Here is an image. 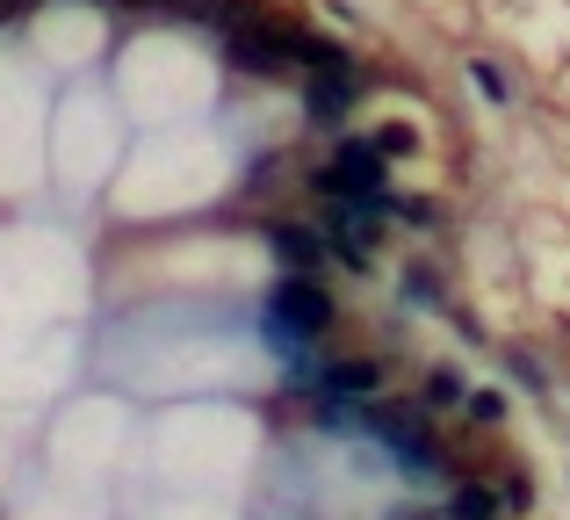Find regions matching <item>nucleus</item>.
<instances>
[{
  "label": "nucleus",
  "instance_id": "f257e3e1",
  "mask_svg": "<svg viewBox=\"0 0 570 520\" xmlns=\"http://www.w3.org/2000/svg\"><path fill=\"white\" fill-rule=\"evenodd\" d=\"M325 203H368V196H390V159L376 153V138H347L318 174H311Z\"/></svg>",
  "mask_w": 570,
  "mask_h": 520
},
{
  "label": "nucleus",
  "instance_id": "f03ea898",
  "mask_svg": "<svg viewBox=\"0 0 570 520\" xmlns=\"http://www.w3.org/2000/svg\"><path fill=\"white\" fill-rule=\"evenodd\" d=\"M275 325H282V340H296V347H304V340H318L325 325H333V296H325V282L318 275H282L275 282Z\"/></svg>",
  "mask_w": 570,
  "mask_h": 520
},
{
  "label": "nucleus",
  "instance_id": "7ed1b4c3",
  "mask_svg": "<svg viewBox=\"0 0 570 520\" xmlns=\"http://www.w3.org/2000/svg\"><path fill=\"white\" fill-rule=\"evenodd\" d=\"M368 426H376L390 449H397V463H404V470H441V463H448L441 441H433L419 420H404V412H368Z\"/></svg>",
  "mask_w": 570,
  "mask_h": 520
},
{
  "label": "nucleus",
  "instance_id": "20e7f679",
  "mask_svg": "<svg viewBox=\"0 0 570 520\" xmlns=\"http://www.w3.org/2000/svg\"><path fill=\"white\" fill-rule=\"evenodd\" d=\"M318 391L333 398V405H362V398L383 391V362H368V354H340V362H325Z\"/></svg>",
  "mask_w": 570,
  "mask_h": 520
},
{
  "label": "nucleus",
  "instance_id": "39448f33",
  "mask_svg": "<svg viewBox=\"0 0 570 520\" xmlns=\"http://www.w3.org/2000/svg\"><path fill=\"white\" fill-rule=\"evenodd\" d=\"M354 95H362V72H354V66L311 72V116H318V124H340V116L354 109Z\"/></svg>",
  "mask_w": 570,
  "mask_h": 520
},
{
  "label": "nucleus",
  "instance_id": "423d86ee",
  "mask_svg": "<svg viewBox=\"0 0 570 520\" xmlns=\"http://www.w3.org/2000/svg\"><path fill=\"white\" fill-rule=\"evenodd\" d=\"M267 246L289 261V275H311V267L325 261V239H318L311 225H267Z\"/></svg>",
  "mask_w": 570,
  "mask_h": 520
},
{
  "label": "nucleus",
  "instance_id": "0eeeda50",
  "mask_svg": "<svg viewBox=\"0 0 570 520\" xmlns=\"http://www.w3.org/2000/svg\"><path fill=\"white\" fill-rule=\"evenodd\" d=\"M513 507H505L499 484H455L448 492V520H505Z\"/></svg>",
  "mask_w": 570,
  "mask_h": 520
},
{
  "label": "nucleus",
  "instance_id": "6e6552de",
  "mask_svg": "<svg viewBox=\"0 0 570 520\" xmlns=\"http://www.w3.org/2000/svg\"><path fill=\"white\" fill-rule=\"evenodd\" d=\"M462 398H470V383H462L455 369H433V376H426V398H419V405H426V412H462Z\"/></svg>",
  "mask_w": 570,
  "mask_h": 520
},
{
  "label": "nucleus",
  "instance_id": "1a4fd4ad",
  "mask_svg": "<svg viewBox=\"0 0 570 520\" xmlns=\"http://www.w3.org/2000/svg\"><path fill=\"white\" fill-rule=\"evenodd\" d=\"M462 412H470L476 426H499L505 420V398L499 391H470V398H462Z\"/></svg>",
  "mask_w": 570,
  "mask_h": 520
},
{
  "label": "nucleus",
  "instance_id": "9d476101",
  "mask_svg": "<svg viewBox=\"0 0 570 520\" xmlns=\"http://www.w3.org/2000/svg\"><path fill=\"white\" fill-rule=\"evenodd\" d=\"M376 153H383V159H412V153H419V138H412L404 124H383V130H376Z\"/></svg>",
  "mask_w": 570,
  "mask_h": 520
},
{
  "label": "nucleus",
  "instance_id": "9b49d317",
  "mask_svg": "<svg viewBox=\"0 0 570 520\" xmlns=\"http://www.w3.org/2000/svg\"><path fill=\"white\" fill-rule=\"evenodd\" d=\"M470 80H476V95H484V101H505V80H499V66H484V58H476V66H470Z\"/></svg>",
  "mask_w": 570,
  "mask_h": 520
},
{
  "label": "nucleus",
  "instance_id": "f8f14e48",
  "mask_svg": "<svg viewBox=\"0 0 570 520\" xmlns=\"http://www.w3.org/2000/svg\"><path fill=\"white\" fill-rule=\"evenodd\" d=\"M22 14H37V0H0V22H22Z\"/></svg>",
  "mask_w": 570,
  "mask_h": 520
},
{
  "label": "nucleus",
  "instance_id": "ddd939ff",
  "mask_svg": "<svg viewBox=\"0 0 570 520\" xmlns=\"http://www.w3.org/2000/svg\"><path fill=\"white\" fill-rule=\"evenodd\" d=\"M441 520H448V513H441Z\"/></svg>",
  "mask_w": 570,
  "mask_h": 520
}]
</instances>
